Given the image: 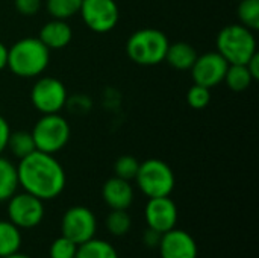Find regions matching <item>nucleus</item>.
I'll return each mask as SVG.
<instances>
[{
    "instance_id": "15",
    "label": "nucleus",
    "mask_w": 259,
    "mask_h": 258,
    "mask_svg": "<svg viewBox=\"0 0 259 258\" xmlns=\"http://www.w3.org/2000/svg\"><path fill=\"white\" fill-rule=\"evenodd\" d=\"M38 38L49 50H59L70 44L73 38V30L67 20L52 18L41 27Z\"/></svg>"
},
{
    "instance_id": "5",
    "label": "nucleus",
    "mask_w": 259,
    "mask_h": 258,
    "mask_svg": "<svg viewBox=\"0 0 259 258\" xmlns=\"http://www.w3.org/2000/svg\"><path fill=\"white\" fill-rule=\"evenodd\" d=\"M135 181L141 193L149 199L170 196L176 184L171 167L158 158H150L140 163Z\"/></svg>"
},
{
    "instance_id": "29",
    "label": "nucleus",
    "mask_w": 259,
    "mask_h": 258,
    "mask_svg": "<svg viewBox=\"0 0 259 258\" xmlns=\"http://www.w3.org/2000/svg\"><path fill=\"white\" fill-rule=\"evenodd\" d=\"M161 233L152 230V228H147L143 234V242L147 248H158L159 242H161Z\"/></svg>"
},
{
    "instance_id": "14",
    "label": "nucleus",
    "mask_w": 259,
    "mask_h": 258,
    "mask_svg": "<svg viewBox=\"0 0 259 258\" xmlns=\"http://www.w3.org/2000/svg\"><path fill=\"white\" fill-rule=\"evenodd\" d=\"M102 198L111 210H127L134 202V189L131 181L118 176L109 178L102 187Z\"/></svg>"
},
{
    "instance_id": "11",
    "label": "nucleus",
    "mask_w": 259,
    "mask_h": 258,
    "mask_svg": "<svg viewBox=\"0 0 259 258\" xmlns=\"http://www.w3.org/2000/svg\"><path fill=\"white\" fill-rule=\"evenodd\" d=\"M228 67V61L219 52H208L197 56L191 67V76L194 84L211 90L223 82Z\"/></svg>"
},
{
    "instance_id": "6",
    "label": "nucleus",
    "mask_w": 259,
    "mask_h": 258,
    "mask_svg": "<svg viewBox=\"0 0 259 258\" xmlns=\"http://www.w3.org/2000/svg\"><path fill=\"white\" fill-rule=\"evenodd\" d=\"M30 132H32L36 151L52 154V155L62 151L67 146L70 135H71L68 122L59 113L42 114Z\"/></svg>"
},
{
    "instance_id": "23",
    "label": "nucleus",
    "mask_w": 259,
    "mask_h": 258,
    "mask_svg": "<svg viewBox=\"0 0 259 258\" xmlns=\"http://www.w3.org/2000/svg\"><path fill=\"white\" fill-rule=\"evenodd\" d=\"M132 219L127 214V210H111L106 217V230L111 236L121 237L131 231Z\"/></svg>"
},
{
    "instance_id": "31",
    "label": "nucleus",
    "mask_w": 259,
    "mask_h": 258,
    "mask_svg": "<svg viewBox=\"0 0 259 258\" xmlns=\"http://www.w3.org/2000/svg\"><path fill=\"white\" fill-rule=\"evenodd\" d=\"M246 67L249 70V73L252 75L253 81H258L259 79V53L256 52L247 62H246Z\"/></svg>"
},
{
    "instance_id": "21",
    "label": "nucleus",
    "mask_w": 259,
    "mask_h": 258,
    "mask_svg": "<svg viewBox=\"0 0 259 258\" xmlns=\"http://www.w3.org/2000/svg\"><path fill=\"white\" fill-rule=\"evenodd\" d=\"M6 149H9L11 154L18 160L27 157L29 154L36 151L32 132H29V131H15V132H12L11 131Z\"/></svg>"
},
{
    "instance_id": "19",
    "label": "nucleus",
    "mask_w": 259,
    "mask_h": 258,
    "mask_svg": "<svg viewBox=\"0 0 259 258\" xmlns=\"http://www.w3.org/2000/svg\"><path fill=\"white\" fill-rule=\"evenodd\" d=\"M76 258H118V254L109 242L93 237L77 246Z\"/></svg>"
},
{
    "instance_id": "18",
    "label": "nucleus",
    "mask_w": 259,
    "mask_h": 258,
    "mask_svg": "<svg viewBox=\"0 0 259 258\" xmlns=\"http://www.w3.org/2000/svg\"><path fill=\"white\" fill-rule=\"evenodd\" d=\"M21 248V230L9 220H0V258L18 252Z\"/></svg>"
},
{
    "instance_id": "7",
    "label": "nucleus",
    "mask_w": 259,
    "mask_h": 258,
    "mask_svg": "<svg viewBox=\"0 0 259 258\" xmlns=\"http://www.w3.org/2000/svg\"><path fill=\"white\" fill-rule=\"evenodd\" d=\"M6 202L9 222L20 230H32L44 219V201L27 192L15 193Z\"/></svg>"
},
{
    "instance_id": "1",
    "label": "nucleus",
    "mask_w": 259,
    "mask_h": 258,
    "mask_svg": "<svg viewBox=\"0 0 259 258\" xmlns=\"http://www.w3.org/2000/svg\"><path fill=\"white\" fill-rule=\"evenodd\" d=\"M18 186L41 201L58 198L65 189V172L61 163L52 155L33 151L21 158L17 166Z\"/></svg>"
},
{
    "instance_id": "32",
    "label": "nucleus",
    "mask_w": 259,
    "mask_h": 258,
    "mask_svg": "<svg viewBox=\"0 0 259 258\" xmlns=\"http://www.w3.org/2000/svg\"><path fill=\"white\" fill-rule=\"evenodd\" d=\"M8 64V47L0 41V71L6 67Z\"/></svg>"
},
{
    "instance_id": "24",
    "label": "nucleus",
    "mask_w": 259,
    "mask_h": 258,
    "mask_svg": "<svg viewBox=\"0 0 259 258\" xmlns=\"http://www.w3.org/2000/svg\"><path fill=\"white\" fill-rule=\"evenodd\" d=\"M240 24L250 30L259 29V0H240L238 3Z\"/></svg>"
},
{
    "instance_id": "22",
    "label": "nucleus",
    "mask_w": 259,
    "mask_h": 258,
    "mask_svg": "<svg viewBox=\"0 0 259 258\" xmlns=\"http://www.w3.org/2000/svg\"><path fill=\"white\" fill-rule=\"evenodd\" d=\"M82 0H46V9L52 18L68 20L80 9Z\"/></svg>"
},
{
    "instance_id": "10",
    "label": "nucleus",
    "mask_w": 259,
    "mask_h": 258,
    "mask_svg": "<svg viewBox=\"0 0 259 258\" xmlns=\"http://www.w3.org/2000/svg\"><path fill=\"white\" fill-rule=\"evenodd\" d=\"M96 231L97 219L90 208L76 205L64 213L61 220V233L77 246L93 239L96 236Z\"/></svg>"
},
{
    "instance_id": "26",
    "label": "nucleus",
    "mask_w": 259,
    "mask_h": 258,
    "mask_svg": "<svg viewBox=\"0 0 259 258\" xmlns=\"http://www.w3.org/2000/svg\"><path fill=\"white\" fill-rule=\"evenodd\" d=\"M76 252H77V245L64 236L58 237L50 245L49 249L50 258H76Z\"/></svg>"
},
{
    "instance_id": "28",
    "label": "nucleus",
    "mask_w": 259,
    "mask_h": 258,
    "mask_svg": "<svg viewBox=\"0 0 259 258\" xmlns=\"http://www.w3.org/2000/svg\"><path fill=\"white\" fill-rule=\"evenodd\" d=\"M14 6L18 14L24 17H33L39 12L42 0H14Z\"/></svg>"
},
{
    "instance_id": "13",
    "label": "nucleus",
    "mask_w": 259,
    "mask_h": 258,
    "mask_svg": "<svg viewBox=\"0 0 259 258\" xmlns=\"http://www.w3.org/2000/svg\"><path fill=\"white\" fill-rule=\"evenodd\" d=\"M158 249L161 258H197L199 255V246L194 237L179 228L164 233Z\"/></svg>"
},
{
    "instance_id": "17",
    "label": "nucleus",
    "mask_w": 259,
    "mask_h": 258,
    "mask_svg": "<svg viewBox=\"0 0 259 258\" xmlns=\"http://www.w3.org/2000/svg\"><path fill=\"white\" fill-rule=\"evenodd\" d=\"M17 166L0 155V202H6L18 189Z\"/></svg>"
},
{
    "instance_id": "4",
    "label": "nucleus",
    "mask_w": 259,
    "mask_h": 258,
    "mask_svg": "<svg viewBox=\"0 0 259 258\" xmlns=\"http://www.w3.org/2000/svg\"><path fill=\"white\" fill-rule=\"evenodd\" d=\"M217 52L228 64H246L258 50L253 30L243 24H228L217 35Z\"/></svg>"
},
{
    "instance_id": "25",
    "label": "nucleus",
    "mask_w": 259,
    "mask_h": 258,
    "mask_svg": "<svg viewBox=\"0 0 259 258\" xmlns=\"http://www.w3.org/2000/svg\"><path fill=\"white\" fill-rule=\"evenodd\" d=\"M140 167V161L132 157V155H121L117 158L115 164H114V173L115 176L126 179V181H132L137 176Z\"/></svg>"
},
{
    "instance_id": "8",
    "label": "nucleus",
    "mask_w": 259,
    "mask_h": 258,
    "mask_svg": "<svg viewBox=\"0 0 259 258\" xmlns=\"http://www.w3.org/2000/svg\"><path fill=\"white\" fill-rule=\"evenodd\" d=\"M30 102L41 114H56L67 103V88L56 78H39L30 90Z\"/></svg>"
},
{
    "instance_id": "20",
    "label": "nucleus",
    "mask_w": 259,
    "mask_h": 258,
    "mask_svg": "<svg viewBox=\"0 0 259 258\" xmlns=\"http://www.w3.org/2000/svg\"><path fill=\"white\" fill-rule=\"evenodd\" d=\"M223 81L226 82L229 90L235 93H241V91H246L252 85L253 78L249 73L246 64H229Z\"/></svg>"
},
{
    "instance_id": "30",
    "label": "nucleus",
    "mask_w": 259,
    "mask_h": 258,
    "mask_svg": "<svg viewBox=\"0 0 259 258\" xmlns=\"http://www.w3.org/2000/svg\"><path fill=\"white\" fill-rule=\"evenodd\" d=\"M11 134V128L9 123L6 122V119L3 116H0V155L5 152L6 146H8V138Z\"/></svg>"
},
{
    "instance_id": "12",
    "label": "nucleus",
    "mask_w": 259,
    "mask_h": 258,
    "mask_svg": "<svg viewBox=\"0 0 259 258\" xmlns=\"http://www.w3.org/2000/svg\"><path fill=\"white\" fill-rule=\"evenodd\" d=\"M178 219V207L170 196L150 198L144 207V220L147 228H152L161 234L176 228Z\"/></svg>"
},
{
    "instance_id": "9",
    "label": "nucleus",
    "mask_w": 259,
    "mask_h": 258,
    "mask_svg": "<svg viewBox=\"0 0 259 258\" xmlns=\"http://www.w3.org/2000/svg\"><path fill=\"white\" fill-rule=\"evenodd\" d=\"M79 12L85 26L96 33L111 32L120 18L115 0H82Z\"/></svg>"
},
{
    "instance_id": "2",
    "label": "nucleus",
    "mask_w": 259,
    "mask_h": 258,
    "mask_svg": "<svg viewBox=\"0 0 259 258\" xmlns=\"http://www.w3.org/2000/svg\"><path fill=\"white\" fill-rule=\"evenodd\" d=\"M50 62V50L36 36H24L8 47L6 67L18 78H36Z\"/></svg>"
},
{
    "instance_id": "3",
    "label": "nucleus",
    "mask_w": 259,
    "mask_h": 258,
    "mask_svg": "<svg viewBox=\"0 0 259 258\" xmlns=\"http://www.w3.org/2000/svg\"><path fill=\"white\" fill-rule=\"evenodd\" d=\"M167 35L153 27H144L134 32L126 41L127 56L138 65L152 67L158 65L165 59L168 49Z\"/></svg>"
},
{
    "instance_id": "33",
    "label": "nucleus",
    "mask_w": 259,
    "mask_h": 258,
    "mask_svg": "<svg viewBox=\"0 0 259 258\" xmlns=\"http://www.w3.org/2000/svg\"><path fill=\"white\" fill-rule=\"evenodd\" d=\"M3 258H30L29 255H26V254H21L20 251L18 252H14V254H11V255H8V257H3Z\"/></svg>"
},
{
    "instance_id": "27",
    "label": "nucleus",
    "mask_w": 259,
    "mask_h": 258,
    "mask_svg": "<svg viewBox=\"0 0 259 258\" xmlns=\"http://www.w3.org/2000/svg\"><path fill=\"white\" fill-rule=\"evenodd\" d=\"M187 102L194 109H203L211 102V90L206 88V87L194 84L187 91Z\"/></svg>"
},
{
    "instance_id": "16",
    "label": "nucleus",
    "mask_w": 259,
    "mask_h": 258,
    "mask_svg": "<svg viewBox=\"0 0 259 258\" xmlns=\"http://www.w3.org/2000/svg\"><path fill=\"white\" fill-rule=\"evenodd\" d=\"M197 56L199 55L191 44L179 41L175 44H168L164 61H167L168 65L176 70H191Z\"/></svg>"
}]
</instances>
